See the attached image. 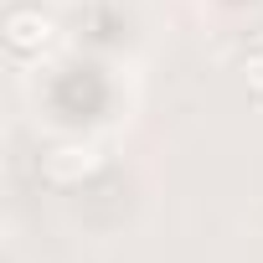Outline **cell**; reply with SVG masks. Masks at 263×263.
<instances>
[{
    "label": "cell",
    "instance_id": "obj_3",
    "mask_svg": "<svg viewBox=\"0 0 263 263\" xmlns=\"http://www.w3.org/2000/svg\"><path fill=\"white\" fill-rule=\"evenodd\" d=\"M242 83H248L253 98H263V52H248L242 57Z\"/></svg>",
    "mask_w": 263,
    "mask_h": 263
},
{
    "label": "cell",
    "instance_id": "obj_1",
    "mask_svg": "<svg viewBox=\"0 0 263 263\" xmlns=\"http://www.w3.org/2000/svg\"><path fill=\"white\" fill-rule=\"evenodd\" d=\"M52 42H57V21L42 6H26V0H21V6L6 11V47L16 57H42Z\"/></svg>",
    "mask_w": 263,
    "mask_h": 263
},
{
    "label": "cell",
    "instance_id": "obj_2",
    "mask_svg": "<svg viewBox=\"0 0 263 263\" xmlns=\"http://www.w3.org/2000/svg\"><path fill=\"white\" fill-rule=\"evenodd\" d=\"M42 165H47V176H52V181L72 186V181L93 176V171L103 165V155H98V145H83V140H67V145H52Z\"/></svg>",
    "mask_w": 263,
    "mask_h": 263
}]
</instances>
